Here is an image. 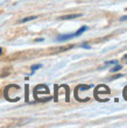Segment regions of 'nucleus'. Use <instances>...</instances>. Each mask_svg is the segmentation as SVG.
<instances>
[{"mask_svg": "<svg viewBox=\"0 0 127 128\" xmlns=\"http://www.w3.org/2000/svg\"><path fill=\"white\" fill-rule=\"evenodd\" d=\"M92 88V85H90V86H87V85H83V86H80V90H89V88Z\"/></svg>", "mask_w": 127, "mask_h": 128, "instance_id": "nucleus-8", "label": "nucleus"}, {"mask_svg": "<svg viewBox=\"0 0 127 128\" xmlns=\"http://www.w3.org/2000/svg\"><path fill=\"white\" fill-rule=\"evenodd\" d=\"M82 47H83V48H85V49H90V46H89V44H85V43H84V44H82Z\"/></svg>", "mask_w": 127, "mask_h": 128, "instance_id": "nucleus-9", "label": "nucleus"}, {"mask_svg": "<svg viewBox=\"0 0 127 128\" xmlns=\"http://www.w3.org/2000/svg\"><path fill=\"white\" fill-rule=\"evenodd\" d=\"M113 64H118V61L117 60H113V61H108L105 63V65H113Z\"/></svg>", "mask_w": 127, "mask_h": 128, "instance_id": "nucleus-7", "label": "nucleus"}, {"mask_svg": "<svg viewBox=\"0 0 127 128\" xmlns=\"http://www.w3.org/2000/svg\"><path fill=\"white\" fill-rule=\"evenodd\" d=\"M121 69V65H119V64H117L113 68V69H111V72H117V71H119Z\"/></svg>", "mask_w": 127, "mask_h": 128, "instance_id": "nucleus-5", "label": "nucleus"}, {"mask_svg": "<svg viewBox=\"0 0 127 128\" xmlns=\"http://www.w3.org/2000/svg\"><path fill=\"white\" fill-rule=\"evenodd\" d=\"M40 68H42V64H36V65H33V66H32V71H36L37 69H40Z\"/></svg>", "mask_w": 127, "mask_h": 128, "instance_id": "nucleus-6", "label": "nucleus"}, {"mask_svg": "<svg viewBox=\"0 0 127 128\" xmlns=\"http://www.w3.org/2000/svg\"><path fill=\"white\" fill-rule=\"evenodd\" d=\"M120 21H127V15H124V16L120 18Z\"/></svg>", "mask_w": 127, "mask_h": 128, "instance_id": "nucleus-10", "label": "nucleus"}, {"mask_svg": "<svg viewBox=\"0 0 127 128\" xmlns=\"http://www.w3.org/2000/svg\"><path fill=\"white\" fill-rule=\"evenodd\" d=\"M85 30H87V26H83V27L79 28V29H78L76 33H74V34H75V37H77V36H79V35H82V34H83Z\"/></svg>", "mask_w": 127, "mask_h": 128, "instance_id": "nucleus-3", "label": "nucleus"}, {"mask_svg": "<svg viewBox=\"0 0 127 128\" xmlns=\"http://www.w3.org/2000/svg\"><path fill=\"white\" fill-rule=\"evenodd\" d=\"M82 16V14L80 13H77V14H69V15H63V16H61L60 19L61 20H71V19H76V18H79Z\"/></svg>", "mask_w": 127, "mask_h": 128, "instance_id": "nucleus-1", "label": "nucleus"}, {"mask_svg": "<svg viewBox=\"0 0 127 128\" xmlns=\"http://www.w3.org/2000/svg\"><path fill=\"white\" fill-rule=\"evenodd\" d=\"M75 37V34H65V35H60L57 36V41H67Z\"/></svg>", "mask_w": 127, "mask_h": 128, "instance_id": "nucleus-2", "label": "nucleus"}, {"mask_svg": "<svg viewBox=\"0 0 127 128\" xmlns=\"http://www.w3.org/2000/svg\"><path fill=\"white\" fill-rule=\"evenodd\" d=\"M35 19H37V15H33V16H27V18H25V19H22V20L20 21V24H25V22H28V21L35 20Z\"/></svg>", "mask_w": 127, "mask_h": 128, "instance_id": "nucleus-4", "label": "nucleus"}, {"mask_svg": "<svg viewBox=\"0 0 127 128\" xmlns=\"http://www.w3.org/2000/svg\"><path fill=\"white\" fill-rule=\"evenodd\" d=\"M36 42H41V41H43V38H37V40H35Z\"/></svg>", "mask_w": 127, "mask_h": 128, "instance_id": "nucleus-11", "label": "nucleus"}]
</instances>
